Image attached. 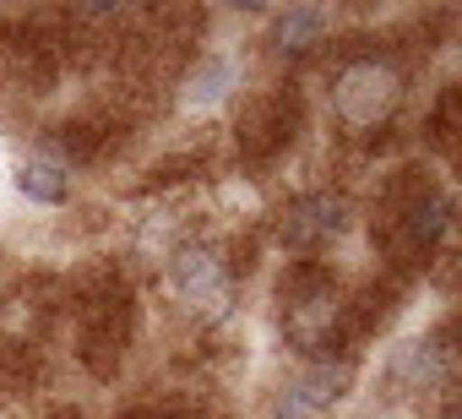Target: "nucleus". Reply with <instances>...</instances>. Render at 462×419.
Segmentation results:
<instances>
[{"instance_id": "9b49d317", "label": "nucleus", "mask_w": 462, "mask_h": 419, "mask_svg": "<svg viewBox=\"0 0 462 419\" xmlns=\"http://www.w3.org/2000/svg\"><path fill=\"white\" fill-rule=\"evenodd\" d=\"M120 419H201V414H185V408H131Z\"/></svg>"}, {"instance_id": "9d476101", "label": "nucleus", "mask_w": 462, "mask_h": 419, "mask_svg": "<svg viewBox=\"0 0 462 419\" xmlns=\"http://www.w3.org/2000/svg\"><path fill=\"white\" fill-rule=\"evenodd\" d=\"M228 82H235V66H228L223 55H207V61L190 71V82H185V104H190V109H207V104H217V98L228 93Z\"/></svg>"}, {"instance_id": "39448f33", "label": "nucleus", "mask_w": 462, "mask_h": 419, "mask_svg": "<svg viewBox=\"0 0 462 419\" xmlns=\"http://www.w3.org/2000/svg\"><path fill=\"white\" fill-rule=\"evenodd\" d=\"M348 381H354V365H348V359H343V365H310L305 376H294V381L278 392L273 419H321V414H332V408L343 403Z\"/></svg>"}, {"instance_id": "f257e3e1", "label": "nucleus", "mask_w": 462, "mask_h": 419, "mask_svg": "<svg viewBox=\"0 0 462 419\" xmlns=\"http://www.w3.org/2000/svg\"><path fill=\"white\" fill-rule=\"evenodd\" d=\"M451 224V196L435 191L430 180H397L381 201L375 219V240L397 267H424V256L440 246Z\"/></svg>"}, {"instance_id": "0eeeda50", "label": "nucleus", "mask_w": 462, "mask_h": 419, "mask_svg": "<svg viewBox=\"0 0 462 419\" xmlns=\"http://www.w3.org/2000/svg\"><path fill=\"white\" fill-rule=\"evenodd\" d=\"M289 136H294V104H289L283 93L256 98V104L245 109V120H240V147H245L251 158H273Z\"/></svg>"}, {"instance_id": "6e6552de", "label": "nucleus", "mask_w": 462, "mask_h": 419, "mask_svg": "<svg viewBox=\"0 0 462 419\" xmlns=\"http://www.w3.org/2000/svg\"><path fill=\"white\" fill-rule=\"evenodd\" d=\"M17 191L28 201H44V207H60L71 196V169L55 158V153H33L23 169H17Z\"/></svg>"}, {"instance_id": "f03ea898", "label": "nucleus", "mask_w": 462, "mask_h": 419, "mask_svg": "<svg viewBox=\"0 0 462 419\" xmlns=\"http://www.w3.org/2000/svg\"><path fill=\"white\" fill-rule=\"evenodd\" d=\"M402 104V77L392 61L381 55H365V61H348L332 82V109L348 131H375L392 120V109Z\"/></svg>"}, {"instance_id": "7ed1b4c3", "label": "nucleus", "mask_w": 462, "mask_h": 419, "mask_svg": "<svg viewBox=\"0 0 462 419\" xmlns=\"http://www.w3.org/2000/svg\"><path fill=\"white\" fill-rule=\"evenodd\" d=\"M82 359L93 376H109L120 365V349L131 338V294L120 284H104L82 311Z\"/></svg>"}, {"instance_id": "20e7f679", "label": "nucleus", "mask_w": 462, "mask_h": 419, "mask_svg": "<svg viewBox=\"0 0 462 419\" xmlns=\"http://www.w3.org/2000/svg\"><path fill=\"white\" fill-rule=\"evenodd\" d=\"M343 219H348L343 196L310 191V196H294L283 213H278V240L294 246V251H316V246H327V240L343 235Z\"/></svg>"}, {"instance_id": "1a4fd4ad", "label": "nucleus", "mask_w": 462, "mask_h": 419, "mask_svg": "<svg viewBox=\"0 0 462 419\" xmlns=\"http://www.w3.org/2000/svg\"><path fill=\"white\" fill-rule=\"evenodd\" d=\"M327 28H332L327 12H316V6H294L289 17H278V33H273V39H278L283 55H305V50H316V44L327 39Z\"/></svg>"}, {"instance_id": "423d86ee", "label": "nucleus", "mask_w": 462, "mask_h": 419, "mask_svg": "<svg viewBox=\"0 0 462 419\" xmlns=\"http://www.w3.org/2000/svg\"><path fill=\"white\" fill-rule=\"evenodd\" d=\"M169 284L196 311H228V300H235V273H228L212 251H196V246L169 262Z\"/></svg>"}]
</instances>
